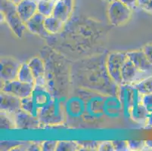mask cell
<instances>
[{
	"instance_id": "obj_2",
	"label": "cell",
	"mask_w": 152,
	"mask_h": 151,
	"mask_svg": "<svg viewBox=\"0 0 152 151\" xmlns=\"http://www.w3.org/2000/svg\"><path fill=\"white\" fill-rule=\"evenodd\" d=\"M127 59V53L123 52H112L107 56L106 62L107 73L110 79L118 85L123 83L122 70Z\"/></svg>"
},
{
	"instance_id": "obj_35",
	"label": "cell",
	"mask_w": 152,
	"mask_h": 151,
	"mask_svg": "<svg viewBox=\"0 0 152 151\" xmlns=\"http://www.w3.org/2000/svg\"><path fill=\"white\" fill-rule=\"evenodd\" d=\"M146 150H152V141H145Z\"/></svg>"
},
{
	"instance_id": "obj_22",
	"label": "cell",
	"mask_w": 152,
	"mask_h": 151,
	"mask_svg": "<svg viewBox=\"0 0 152 151\" xmlns=\"http://www.w3.org/2000/svg\"><path fill=\"white\" fill-rule=\"evenodd\" d=\"M80 146L79 144L78 141H61L58 142L57 151H76L80 150Z\"/></svg>"
},
{
	"instance_id": "obj_6",
	"label": "cell",
	"mask_w": 152,
	"mask_h": 151,
	"mask_svg": "<svg viewBox=\"0 0 152 151\" xmlns=\"http://www.w3.org/2000/svg\"><path fill=\"white\" fill-rule=\"evenodd\" d=\"M148 77H149L148 75L138 69L129 58L127 59L123 67L122 84L133 85Z\"/></svg>"
},
{
	"instance_id": "obj_8",
	"label": "cell",
	"mask_w": 152,
	"mask_h": 151,
	"mask_svg": "<svg viewBox=\"0 0 152 151\" xmlns=\"http://www.w3.org/2000/svg\"><path fill=\"white\" fill-rule=\"evenodd\" d=\"M127 56L135 66L148 76L152 75V63L142 49L127 52Z\"/></svg>"
},
{
	"instance_id": "obj_38",
	"label": "cell",
	"mask_w": 152,
	"mask_h": 151,
	"mask_svg": "<svg viewBox=\"0 0 152 151\" xmlns=\"http://www.w3.org/2000/svg\"><path fill=\"white\" fill-rule=\"evenodd\" d=\"M55 1H56V2H57V1H58V0H55Z\"/></svg>"
},
{
	"instance_id": "obj_3",
	"label": "cell",
	"mask_w": 152,
	"mask_h": 151,
	"mask_svg": "<svg viewBox=\"0 0 152 151\" xmlns=\"http://www.w3.org/2000/svg\"><path fill=\"white\" fill-rule=\"evenodd\" d=\"M132 10L120 0H115L110 3L107 8L109 21L116 27L122 26L129 20L132 16Z\"/></svg>"
},
{
	"instance_id": "obj_7",
	"label": "cell",
	"mask_w": 152,
	"mask_h": 151,
	"mask_svg": "<svg viewBox=\"0 0 152 151\" xmlns=\"http://www.w3.org/2000/svg\"><path fill=\"white\" fill-rule=\"evenodd\" d=\"M21 63L10 57H3L1 59V80L2 82L11 81L18 79Z\"/></svg>"
},
{
	"instance_id": "obj_21",
	"label": "cell",
	"mask_w": 152,
	"mask_h": 151,
	"mask_svg": "<svg viewBox=\"0 0 152 151\" xmlns=\"http://www.w3.org/2000/svg\"><path fill=\"white\" fill-rule=\"evenodd\" d=\"M133 86L142 95L152 94V75L133 85Z\"/></svg>"
},
{
	"instance_id": "obj_30",
	"label": "cell",
	"mask_w": 152,
	"mask_h": 151,
	"mask_svg": "<svg viewBox=\"0 0 152 151\" xmlns=\"http://www.w3.org/2000/svg\"><path fill=\"white\" fill-rule=\"evenodd\" d=\"M142 50L152 63V43H148L145 45L142 48Z\"/></svg>"
},
{
	"instance_id": "obj_24",
	"label": "cell",
	"mask_w": 152,
	"mask_h": 151,
	"mask_svg": "<svg viewBox=\"0 0 152 151\" xmlns=\"http://www.w3.org/2000/svg\"><path fill=\"white\" fill-rule=\"evenodd\" d=\"M79 144L80 146V150H99L100 141H78Z\"/></svg>"
},
{
	"instance_id": "obj_4",
	"label": "cell",
	"mask_w": 152,
	"mask_h": 151,
	"mask_svg": "<svg viewBox=\"0 0 152 151\" xmlns=\"http://www.w3.org/2000/svg\"><path fill=\"white\" fill-rule=\"evenodd\" d=\"M119 86V101L121 103L123 113L126 117L130 118L131 109L140 92L132 85L121 84Z\"/></svg>"
},
{
	"instance_id": "obj_20",
	"label": "cell",
	"mask_w": 152,
	"mask_h": 151,
	"mask_svg": "<svg viewBox=\"0 0 152 151\" xmlns=\"http://www.w3.org/2000/svg\"><path fill=\"white\" fill-rule=\"evenodd\" d=\"M21 109L24 111L27 112L30 114L39 117V115L40 113V110L39 109L38 107L35 104V102L33 101L30 96L27 98H22L21 99Z\"/></svg>"
},
{
	"instance_id": "obj_36",
	"label": "cell",
	"mask_w": 152,
	"mask_h": 151,
	"mask_svg": "<svg viewBox=\"0 0 152 151\" xmlns=\"http://www.w3.org/2000/svg\"><path fill=\"white\" fill-rule=\"evenodd\" d=\"M9 1L10 2H12V3H13L14 5H18L20 2H21L23 0H9Z\"/></svg>"
},
{
	"instance_id": "obj_39",
	"label": "cell",
	"mask_w": 152,
	"mask_h": 151,
	"mask_svg": "<svg viewBox=\"0 0 152 151\" xmlns=\"http://www.w3.org/2000/svg\"><path fill=\"white\" fill-rule=\"evenodd\" d=\"M36 1H37V2H38V1H39V0H36Z\"/></svg>"
},
{
	"instance_id": "obj_16",
	"label": "cell",
	"mask_w": 152,
	"mask_h": 151,
	"mask_svg": "<svg viewBox=\"0 0 152 151\" xmlns=\"http://www.w3.org/2000/svg\"><path fill=\"white\" fill-rule=\"evenodd\" d=\"M72 0H58L56 2L53 16L65 23L70 18L72 11Z\"/></svg>"
},
{
	"instance_id": "obj_14",
	"label": "cell",
	"mask_w": 152,
	"mask_h": 151,
	"mask_svg": "<svg viewBox=\"0 0 152 151\" xmlns=\"http://www.w3.org/2000/svg\"><path fill=\"white\" fill-rule=\"evenodd\" d=\"M27 63L35 78V85L45 86L46 82H45V66L43 61L38 57H34L31 58Z\"/></svg>"
},
{
	"instance_id": "obj_13",
	"label": "cell",
	"mask_w": 152,
	"mask_h": 151,
	"mask_svg": "<svg viewBox=\"0 0 152 151\" xmlns=\"http://www.w3.org/2000/svg\"><path fill=\"white\" fill-rule=\"evenodd\" d=\"M30 97L39 110H42L53 101L52 95L45 86L35 85Z\"/></svg>"
},
{
	"instance_id": "obj_33",
	"label": "cell",
	"mask_w": 152,
	"mask_h": 151,
	"mask_svg": "<svg viewBox=\"0 0 152 151\" xmlns=\"http://www.w3.org/2000/svg\"><path fill=\"white\" fill-rule=\"evenodd\" d=\"M143 9L145 12H149V13H152V0H150V2H148V4Z\"/></svg>"
},
{
	"instance_id": "obj_17",
	"label": "cell",
	"mask_w": 152,
	"mask_h": 151,
	"mask_svg": "<svg viewBox=\"0 0 152 151\" xmlns=\"http://www.w3.org/2000/svg\"><path fill=\"white\" fill-rule=\"evenodd\" d=\"M64 24V22L53 15L45 18V27L49 34H57L60 33L63 29Z\"/></svg>"
},
{
	"instance_id": "obj_29",
	"label": "cell",
	"mask_w": 152,
	"mask_h": 151,
	"mask_svg": "<svg viewBox=\"0 0 152 151\" xmlns=\"http://www.w3.org/2000/svg\"><path fill=\"white\" fill-rule=\"evenodd\" d=\"M99 150L101 151H114V144L112 141H102L99 145Z\"/></svg>"
},
{
	"instance_id": "obj_12",
	"label": "cell",
	"mask_w": 152,
	"mask_h": 151,
	"mask_svg": "<svg viewBox=\"0 0 152 151\" xmlns=\"http://www.w3.org/2000/svg\"><path fill=\"white\" fill-rule=\"evenodd\" d=\"M142 96L143 95H139L134 102L133 106L131 109L130 118L138 124L146 125L149 116V112L145 107L142 104Z\"/></svg>"
},
{
	"instance_id": "obj_26",
	"label": "cell",
	"mask_w": 152,
	"mask_h": 151,
	"mask_svg": "<svg viewBox=\"0 0 152 151\" xmlns=\"http://www.w3.org/2000/svg\"><path fill=\"white\" fill-rule=\"evenodd\" d=\"M58 142L57 141H46L42 142L41 150L44 151H54L56 150Z\"/></svg>"
},
{
	"instance_id": "obj_37",
	"label": "cell",
	"mask_w": 152,
	"mask_h": 151,
	"mask_svg": "<svg viewBox=\"0 0 152 151\" xmlns=\"http://www.w3.org/2000/svg\"><path fill=\"white\" fill-rule=\"evenodd\" d=\"M104 1H105V2H108V3H111V2H114L115 0H104Z\"/></svg>"
},
{
	"instance_id": "obj_11",
	"label": "cell",
	"mask_w": 152,
	"mask_h": 151,
	"mask_svg": "<svg viewBox=\"0 0 152 151\" xmlns=\"http://www.w3.org/2000/svg\"><path fill=\"white\" fill-rule=\"evenodd\" d=\"M45 17L37 12L28 21L26 22V27L30 33L35 35L41 37H47L50 34L45 30Z\"/></svg>"
},
{
	"instance_id": "obj_10",
	"label": "cell",
	"mask_w": 152,
	"mask_h": 151,
	"mask_svg": "<svg viewBox=\"0 0 152 151\" xmlns=\"http://www.w3.org/2000/svg\"><path fill=\"white\" fill-rule=\"evenodd\" d=\"M0 109L1 112L15 115L21 109V99L12 94L1 91Z\"/></svg>"
},
{
	"instance_id": "obj_31",
	"label": "cell",
	"mask_w": 152,
	"mask_h": 151,
	"mask_svg": "<svg viewBox=\"0 0 152 151\" xmlns=\"http://www.w3.org/2000/svg\"><path fill=\"white\" fill-rule=\"evenodd\" d=\"M120 1L126 5L128 7H129L131 9H134L138 6L137 0H120Z\"/></svg>"
},
{
	"instance_id": "obj_9",
	"label": "cell",
	"mask_w": 152,
	"mask_h": 151,
	"mask_svg": "<svg viewBox=\"0 0 152 151\" xmlns=\"http://www.w3.org/2000/svg\"><path fill=\"white\" fill-rule=\"evenodd\" d=\"M16 128L19 129H36L39 128L40 120L38 117L30 114L20 109L14 115Z\"/></svg>"
},
{
	"instance_id": "obj_5",
	"label": "cell",
	"mask_w": 152,
	"mask_h": 151,
	"mask_svg": "<svg viewBox=\"0 0 152 151\" xmlns=\"http://www.w3.org/2000/svg\"><path fill=\"white\" fill-rule=\"evenodd\" d=\"M34 86H35L34 84L23 82L16 79L11 81L3 82L1 91L12 94L22 99L31 95Z\"/></svg>"
},
{
	"instance_id": "obj_23",
	"label": "cell",
	"mask_w": 152,
	"mask_h": 151,
	"mask_svg": "<svg viewBox=\"0 0 152 151\" xmlns=\"http://www.w3.org/2000/svg\"><path fill=\"white\" fill-rule=\"evenodd\" d=\"M1 128L2 129H15L16 128L14 115L1 112Z\"/></svg>"
},
{
	"instance_id": "obj_32",
	"label": "cell",
	"mask_w": 152,
	"mask_h": 151,
	"mask_svg": "<svg viewBox=\"0 0 152 151\" xmlns=\"http://www.w3.org/2000/svg\"><path fill=\"white\" fill-rule=\"evenodd\" d=\"M149 2H150V0H137V5L138 6L141 7L143 9L148 4Z\"/></svg>"
},
{
	"instance_id": "obj_15",
	"label": "cell",
	"mask_w": 152,
	"mask_h": 151,
	"mask_svg": "<svg viewBox=\"0 0 152 151\" xmlns=\"http://www.w3.org/2000/svg\"><path fill=\"white\" fill-rule=\"evenodd\" d=\"M37 8L38 3L36 0H23L16 5L19 16L25 23L37 13Z\"/></svg>"
},
{
	"instance_id": "obj_19",
	"label": "cell",
	"mask_w": 152,
	"mask_h": 151,
	"mask_svg": "<svg viewBox=\"0 0 152 151\" xmlns=\"http://www.w3.org/2000/svg\"><path fill=\"white\" fill-rule=\"evenodd\" d=\"M37 12L40 13L45 18L53 15L54 8H55L56 1L55 0H39Z\"/></svg>"
},
{
	"instance_id": "obj_18",
	"label": "cell",
	"mask_w": 152,
	"mask_h": 151,
	"mask_svg": "<svg viewBox=\"0 0 152 151\" xmlns=\"http://www.w3.org/2000/svg\"><path fill=\"white\" fill-rule=\"evenodd\" d=\"M18 80L23 82L35 85V78L28 63H21L18 74Z\"/></svg>"
},
{
	"instance_id": "obj_34",
	"label": "cell",
	"mask_w": 152,
	"mask_h": 151,
	"mask_svg": "<svg viewBox=\"0 0 152 151\" xmlns=\"http://www.w3.org/2000/svg\"><path fill=\"white\" fill-rule=\"evenodd\" d=\"M147 126H150L152 127V112L149 113V116L148 118V121H147V124H146Z\"/></svg>"
},
{
	"instance_id": "obj_27",
	"label": "cell",
	"mask_w": 152,
	"mask_h": 151,
	"mask_svg": "<svg viewBox=\"0 0 152 151\" xmlns=\"http://www.w3.org/2000/svg\"><path fill=\"white\" fill-rule=\"evenodd\" d=\"M114 149L117 151H128L129 146L127 141H113Z\"/></svg>"
},
{
	"instance_id": "obj_28",
	"label": "cell",
	"mask_w": 152,
	"mask_h": 151,
	"mask_svg": "<svg viewBox=\"0 0 152 151\" xmlns=\"http://www.w3.org/2000/svg\"><path fill=\"white\" fill-rule=\"evenodd\" d=\"M142 103L149 113L152 112V94H146L142 96Z\"/></svg>"
},
{
	"instance_id": "obj_1",
	"label": "cell",
	"mask_w": 152,
	"mask_h": 151,
	"mask_svg": "<svg viewBox=\"0 0 152 151\" xmlns=\"http://www.w3.org/2000/svg\"><path fill=\"white\" fill-rule=\"evenodd\" d=\"M1 12L3 14L5 21L18 38H22L27 30L25 23L21 20L16 8V5L9 0H1Z\"/></svg>"
},
{
	"instance_id": "obj_25",
	"label": "cell",
	"mask_w": 152,
	"mask_h": 151,
	"mask_svg": "<svg viewBox=\"0 0 152 151\" xmlns=\"http://www.w3.org/2000/svg\"><path fill=\"white\" fill-rule=\"evenodd\" d=\"M129 150H146V143L144 141H127Z\"/></svg>"
}]
</instances>
